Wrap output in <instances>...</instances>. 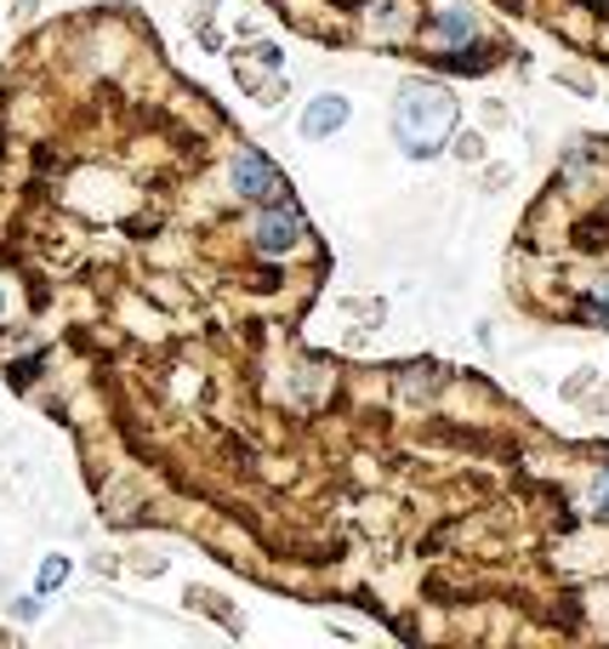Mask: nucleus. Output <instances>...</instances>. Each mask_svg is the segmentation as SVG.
I'll return each mask as SVG.
<instances>
[{"label": "nucleus", "instance_id": "f257e3e1", "mask_svg": "<svg viewBox=\"0 0 609 649\" xmlns=\"http://www.w3.org/2000/svg\"><path fill=\"white\" fill-rule=\"evenodd\" d=\"M455 126V104H450V91L439 86H404L399 91V109H393V137L404 142V155H439V142L444 131Z\"/></svg>", "mask_w": 609, "mask_h": 649}, {"label": "nucleus", "instance_id": "f03ea898", "mask_svg": "<svg viewBox=\"0 0 609 649\" xmlns=\"http://www.w3.org/2000/svg\"><path fill=\"white\" fill-rule=\"evenodd\" d=\"M251 239H257L263 257H291L302 245V217L296 206H285V199H268V206L257 212V223H251Z\"/></svg>", "mask_w": 609, "mask_h": 649}, {"label": "nucleus", "instance_id": "7ed1b4c3", "mask_svg": "<svg viewBox=\"0 0 609 649\" xmlns=\"http://www.w3.org/2000/svg\"><path fill=\"white\" fill-rule=\"evenodd\" d=\"M228 188L239 194V199H263V206H268V199H279L285 194V183H279V171L257 155V148H239V155L228 160Z\"/></svg>", "mask_w": 609, "mask_h": 649}, {"label": "nucleus", "instance_id": "20e7f679", "mask_svg": "<svg viewBox=\"0 0 609 649\" xmlns=\"http://www.w3.org/2000/svg\"><path fill=\"white\" fill-rule=\"evenodd\" d=\"M347 126V97L342 91H320L308 109H302V137H331Z\"/></svg>", "mask_w": 609, "mask_h": 649}, {"label": "nucleus", "instance_id": "39448f33", "mask_svg": "<svg viewBox=\"0 0 609 649\" xmlns=\"http://www.w3.org/2000/svg\"><path fill=\"white\" fill-rule=\"evenodd\" d=\"M433 40H444V46H468V40H473V12H462V7L439 12V18H433Z\"/></svg>", "mask_w": 609, "mask_h": 649}, {"label": "nucleus", "instance_id": "423d86ee", "mask_svg": "<svg viewBox=\"0 0 609 649\" xmlns=\"http://www.w3.org/2000/svg\"><path fill=\"white\" fill-rule=\"evenodd\" d=\"M587 513H592V519H609V468H603L598 484L587 490Z\"/></svg>", "mask_w": 609, "mask_h": 649}, {"label": "nucleus", "instance_id": "0eeeda50", "mask_svg": "<svg viewBox=\"0 0 609 649\" xmlns=\"http://www.w3.org/2000/svg\"><path fill=\"white\" fill-rule=\"evenodd\" d=\"M63 576H69V559H46L35 581H40V592H52V587H63Z\"/></svg>", "mask_w": 609, "mask_h": 649}, {"label": "nucleus", "instance_id": "6e6552de", "mask_svg": "<svg viewBox=\"0 0 609 649\" xmlns=\"http://www.w3.org/2000/svg\"><path fill=\"white\" fill-rule=\"evenodd\" d=\"M0 314H7V291H0Z\"/></svg>", "mask_w": 609, "mask_h": 649}]
</instances>
